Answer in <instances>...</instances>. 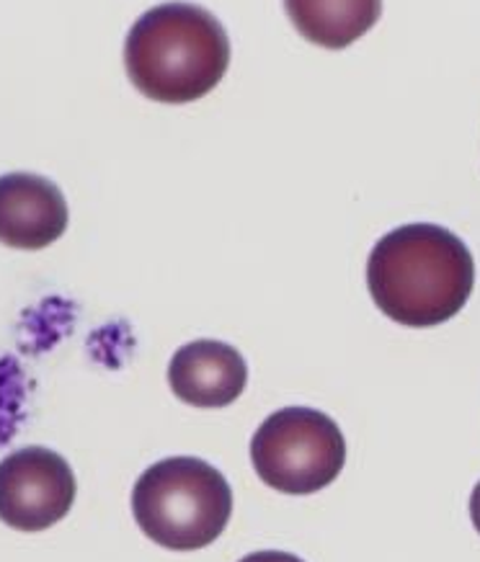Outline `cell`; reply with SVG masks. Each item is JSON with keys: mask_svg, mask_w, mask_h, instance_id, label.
<instances>
[{"mask_svg": "<svg viewBox=\"0 0 480 562\" xmlns=\"http://www.w3.org/2000/svg\"><path fill=\"white\" fill-rule=\"evenodd\" d=\"M76 475L47 447H24L0 464V512L19 531H42L63 521L76 501Z\"/></svg>", "mask_w": 480, "mask_h": 562, "instance_id": "obj_5", "label": "cell"}, {"mask_svg": "<svg viewBox=\"0 0 480 562\" xmlns=\"http://www.w3.org/2000/svg\"><path fill=\"white\" fill-rule=\"evenodd\" d=\"M284 5L300 34L328 49L349 47L367 29H372L382 11L378 0H372V3L369 0H361V3H300V0H290Z\"/></svg>", "mask_w": 480, "mask_h": 562, "instance_id": "obj_8", "label": "cell"}, {"mask_svg": "<svg viewBox=\"0 0 480 562\" xmlns=\"http://www.w3.org/2000/svg\"><path fill=\"white\" fill-rule=\"evenodd\" d=\"M68 202L57 183L34 173H9L0 181V235L19 250H40L68 231Z\"/></svg>", "mask_w": 480, "mask_h": 562, "instance_id": "obj_6", "label": "cell"}, {"mask_svg": "<svg viewBox=\"0 0 480 562\" xmlns=\"http://www.w3.org/2000/svg\"><path fill=\"white\" fill-rule=\"evenodd\" d=\"M241 562H305L300 560L298 554L292 552H279V550H264V552H254V554H246Z\"/></svg>", "mask_w": 480, "mask_h": 562, "instance_id": "obj_9", "label": "cell"}, {"mask_svg": "<svg viewBox=\"0 0 480 562\" xmlns=\"http://www.w3.org/2000/svg\"><path fill=\"white\" fill-rule=\"evenodd\" d=\"M231 65L225 26L206 9L164 3L143 13L124 44L132 86L153 101L189 103L217 88Z\"/></svg>", "mask_w": 480, "mask_h": 562, "instance_id": "obj_2", "label": "cell"}, {"mask_svg": "<svg viewBox=\"0 0 480 562\" xmlns=\"http://www.w3.org/2000/svg\"><path fill=\"white\" fill-rule=\"evenodd\" d=\"M248 367L231 344L191 341L174 353L168 367V384L179 401L194 408H225L246 390Z\"/></svg>", "mask_w": 480, "mask_h": 562, "instance_id": "obj_7", "label": "cell"}, {"mask_svg": "<svg viewBox=\"0 0 480 562\" xmlns=\"http://www.w3.org/2000/svg\"><path fill=\"white\" fill-rule=\"evenodd\" d=\"M132 514L155 544L176 552L202 550L231 521L233 487L210 462L168 457L137 477Z\"/></svg>", "mask_w": 480, "mask_h": 562, "instance_id": "obj_3", "label": "cell"}, {"mask_svg": "<svg viewBox=\"0 0 480 562\" xmlns=\"http://www.w3.org/2000/svg\"><path fill=\"white\" fill-rule=\"evenodd\" d=\"M470 519H472V527H476L480 535V483L476 485V491H472V495H470Z\"/></svg>", "mask_w": 480, "mask_h": 562, "instance_id": "obj_10", "label": "cell"}, {"mask_svg": "<svg viewBox=\"0 0 480 562\" xmlns=\"http://www.w3.org/2000/svg\"><path fill=\"white\" fill-rule=\"evenodd\" d=\"M250 462L266 485L287 495L328 487L346 464V439L334 418L315 408L271 413L250 439Z\"/></svg>", "mask_w": 480, "mask_h": 562, "instance_id": "obj_4", "label": "cell"}, {"mask_svg": "<svg viewBox=\"0 0 480 562\" xmlns=\"http://www.w3.org/2000/svg\"><path fill=\"white\" fill-rule=\"evenodd\" d=\"M476 263L453 231L413 222L382 235L367 261V286L390 321L411 328L442 325L468 305Z\"/></svg>", "mask_w": 480, "mask_h": 562, "instance_id": "obj_1", "label": "cell"}]
</instances>
